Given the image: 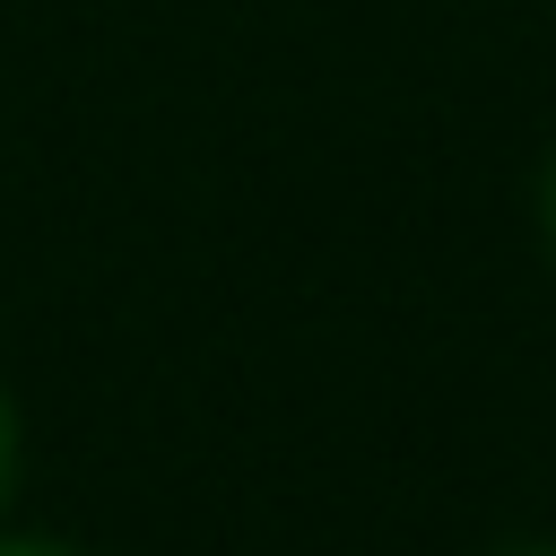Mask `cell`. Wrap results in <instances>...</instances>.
Returning a JSON list of instances; mask_svg holds the SVG:
<instances>
[{"label": "cell", "instance_id": "4", "mask_svg": "<svg viewBox=\"0 0 556 556\" xmlns=\"http://www.w3.org/2000/svg\"><path fill=\"white\" fill-rule=\"evenodd\" d=\"M513 556H556V547H513Z\"/></svg>", "mask_w": 556, "mask_h": 556}, {"label": "cell", "instance_id": "3", "mask_svg": "<svg viewBox=\"0 0 556 556\" xmlns=\"http://www.w3.org/2000/svg\"><path fill=\"white\" fill-rule=\"evenodd\" d=\"M539 208H547V243H556V165H547V191H539Z\"/></svg>", "mask_w": 556, "mask_h": 556}, {"label": "cell", "instance_id": "1", "mask_svg": "<svg viewBox=\"0 0 556 556\" xmlns=\"http://www.w3.org/2000/svg\"><path fill=\"white\" fill-rule=\"evenodd\" d=\"M9 478H17V417H9V391H0V504H9Z\"/></svg>", "mask_w": 556, "mask_h": 556}, {"label": "cell", "instance_id": "2", "mask_svg": "<svg viewBox=\"0 0 556 556\" xmlns=\"http://www.w3.org/2000/svg\"><path fill=\"white\" fill-rule=\"evenodd\" d=\"M0 556H78V547H61V539H0Z\"/></svg>", "mask_w": 556, "mask_h": 556}]
</instances>
